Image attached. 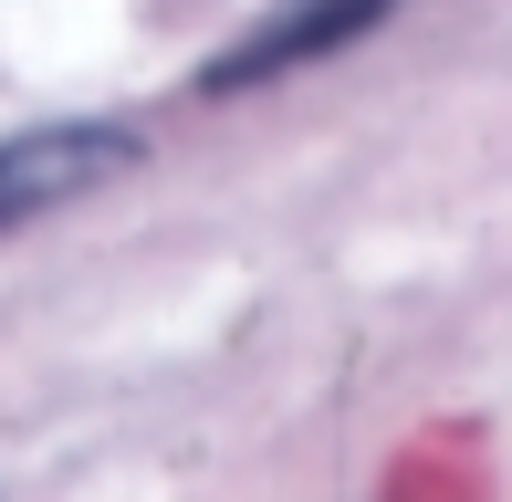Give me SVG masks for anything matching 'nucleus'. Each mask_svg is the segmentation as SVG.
Listing matches in <instances>:
<instances>
[{
    "instance_id": "obj_1",
    "label": "nucleus",
    "mask_w": 512,
    "mask_h": 502,
    "mask_svg": "<svg viewBox=\"0 0 512 502\" xmlns=\"http://www.w3.org/2000/svg\"><path fill=\"white\" fill-rule=\"evenodd\" d=\"M126 157L136 147L105 136V126H32V136H11V147H0V231L63 210V199H84V189H105Z\"/></svg>"
},
{
    "instance_id": "obj_2",
    "label": "nucleus",
    "mask_w": 512,
    "mask_h": 502,
    "mask_svg": "<svg viewBox=\"0 0 512 502\" xmlns=\"http://www.w3.org/2000/svg\"><path fill=\"white\" fill-rule=\"evenodd\" d=\"M377 11H387V0H304V11L262 21V32L220 63V84H251V74H283V63H314V53H335V42H356Z\"/></svg>"
}]
</instances>
